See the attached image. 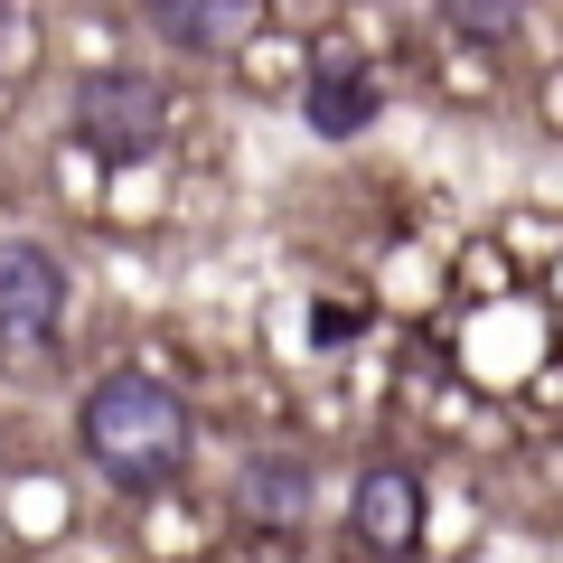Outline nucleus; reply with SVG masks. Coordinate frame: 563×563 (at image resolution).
Segmentation results:
<instances>
[{"instance_id":"obj_1","label":"nucleus","mask_w":563,"mask_h":563,"mask_svg":"<svg viewBox=\"0 0 563 563\" xmlns=\"http://www.w3.org/2000/svg\"><path fill=\"white\" fill-rule=\"evenodd\" d=\"M76 451L103 470L113 488H132V498H161V488L188 479V451H198V422H188V404L169 395L161 376H95L76 404Z\"/></svg>"},{"instance_id":"obj_2","label":"nucleus","mask_w":563,"mask_h":563,"mask_svg":"<svg viewBox=\"0 0 563 563\" xmlns=\"http://www.w3.org/2000/svg\"><path fill=\"white\" fill-rule=\"evenodd\" d=\"M76 141L95 151L103 169L161 161V141H169V95H161V76H141V66H95V76L76 85Z\"/></svg>"},{"instance_id":"obj_3","label":"nucleus","mask_w":563,"mask_h":563,"mask_svg":"<svg viewBox=\"0 0 563 563\" xmlns=\"http://www.w3.org/2000/svg\"><path fill=\"white\" fill-rule=\"evenodd\" d=\"M66 329V263L29 235H0V357L29 366Z\"/></svg>"},{"instance_id":"obj_4","label":"nucleus","mask_w":563,"mask_h":563,"mask_svg":"<svg viewBox=\"0 0 563 563\" xmlns=\"http://www.w3.org/2000/svg\"><path fill=\"white\" fill-rule=\"evenodd\" d=\"M347 526H357V544H366V554L404 563V554L422 544V479H413L404 461L357 470V507H347Z\"/></svg>"},{"instance_id":"obj_5","label":"nucleus","mask_w":563,"mask_h":563,"mask_svg":"<svg viewBox=\"0 0 563 563\" xmlns=\"http://www.w3.org/2000/svg\"><path fill=\"white\" fill-rule=\"evenodd\" d=\"M151 29H161L179 57H235L263 29V0H151Z\"/></svg>"},{"instance_id":"obj_6","label":"nucleus","mask_w":563,"mask_h":563,"mask_svg":"<svg viewBox=\"0 0 563 563\" xmlns=\"http://www.w3.org/2000/svg\"><path fill=\"white\" fill-rule=\"evenodd\" d=\"M235 517L254 526V536H291V526L310 517V461H291V451H263V461H244V479H235Z\"/></svg>"},{"instance_id":"obj_7","label":"nucleus","mask_w":563,"mask_h":563,"mask_svg":"<svg viewBox=\"0 0 563 563\" xmlns=\"http://www.w3.org/2000/svg\"><path fill=\"white\" fill-rule=\"evenodd\" d=\"M376 113H385L376 76H366V66H347V57H339V66H320V76H310V95H301V122H310L320 141H357Z\"/></svg>"},{"instance_id":"obj_8","label":"nucleus","mask_w":563,"mask_h":563,"mask_svg":"<svg viewBox=\"0 0 563 563\" xmlns=\"http://www.w3.org/2000/svg\"><path fill=\"white\" fill-rule=\"evenodd\" d=\"M451 38H479V47H507L526 29V0H432Z\"/></svg>"},{"instance_id":"obj_9","label":"nucleus","mask_w":563,"mask_h":563,"mask_svg":"<svg viewBox=\"0 0 563 563\" xmlns=\"http://www.w3.org/2000/svg\"><path fill=\"white\" fill-rule=\"evenodd\" d=\"M310 339H320V347H347V339H357V310H347V301H320V310H310Z\"/></svg>"}]
</instances>
